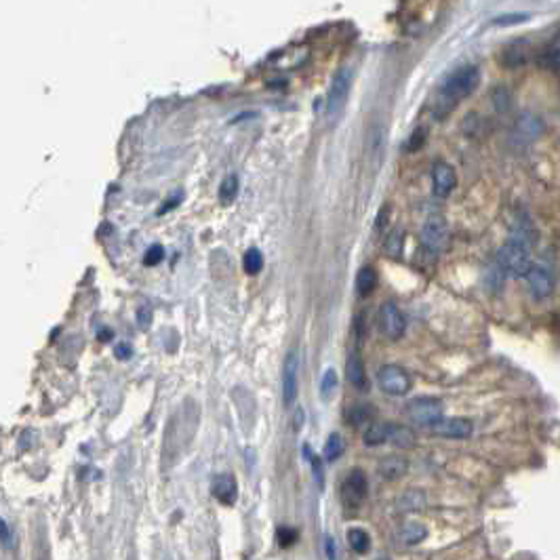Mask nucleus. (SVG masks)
<instances>
[{
	"instance_id": "obj_4",
	"label": "nucleus",
	"mask_w": 560,
	"mask_h": 560,
	"mask_svg": "<svg viewBox=\"0 0 560 560\" xmlns=\"http://www.w3.org/2000/svg\"><path fill=\"white\" fill-rule=\"evenodd\" d=\"M350 87H352V70L348 66H343L333 76V83H331V89L327 95V118L329 120H335L343 112L348 95H350Z\"/></svg>"
},
{
	"instance_id": "obj_9",
	"label": "nucleus",
	"mask_w": 560,
	"mask_h": 560,
	"mask_svg": "<svg viewBox=\"0 0 560 560\" xmlns=\"http://www.w3.org/2000/svg\"><path fill=\"white\" fill-rule=\"evenodd\" d=\"M377 383L390 396H403L411 390L409 373L403 371L400 367H394V365H388L377 373Z\"/></svg>"
},
{
	"instance_id": "obj_10",
	"label": "nucleus",
	"mask_w": 560,
	"mask_h": 560,
	"mask_svg": "<svg viewBox=\"0 0 560 560\" xmlns=\"http://www.w3.org/2000/svg\"><path fill=\"white\" fill-rule=\"evenodd\" d=\"M527 285H529V291L533 293L535 299H546L554 293L556 280H554V274L546 266L533 263L527 274Z\"/></svg>"
},
{
	"instance_id": "obj_21",
	"label": "nucleus",
	"mask_w": 560,
	"mask_h": 560,
	"mask_svg": "<svg viewBox=\"0 0 560 560\" xmlns=\"http://www.w3.org/2000/svg\"><path fill=\"white\" fill-rule=\"evenodd\" d=\"M373 417H375V409H373L371 405H354V407L348 411V419H350L352 426L369 423Z\"/></svg>"
},
{
	"instance_id": "obj_29",
	"label": "nucleus",
	"mask_w": 560,
	"mask_h": 560,
	"mask_svg": "<svg viewBox=\"0 0 560 560\" xmlns=\"http://www.w3.org/2000/svg\"><path fill=\"white\" fill-rule=\"evenodd\" d=\"M276 539H278V543L283 546V548H291L299 539V533L295 529H289V527H280L276 531Z\"/></svg>"
},
{
	"instance_id": "obj_33",
	"label": "nucleus",
	"mask_w": 560,
	"mask_h": 560,
	"mask_svg": "<svg viewBox=\"0 0 560 560\" xmlns=\"http://www.w3.org/2000/svg\"><path fill=\"white\" fill-rule=\"evenodd\" d=\"M423 143H426V129H415L413 135H411V139H409V143H407V150H409V152H415V150H419Z\"/></svg>"
},
{
	"instance_id": "obj_30",
	"label": "nucleus",
	"mask_w": 560,
	"mask_h": 560,
	"mask_svg": "<svg viewBox=\"0 0 560 560\" xmlns=\"http://www.w3.org/2000/svg\"><path fill=\"white\" fill-rule=\"evenodd\" d=\"M403 240H405V234L400 232V230H396L394 234H390V238H388V253L398 255L400 251H403Z\"/></svg>"
},
{
	"instance_id": "obj_37",
	"label": "nucleus",
	"mask_w": 560,
	"mask_h": 560,
	"mask_svg": "<svg viewBox=\"0 0 560 560\" xmlns=\"http://www.w3.org/2000/svg\"><path fill=\"white\" fill-rule=\"evenodd\" d=\"M150 316H152V312H150L148 308H141V310H139V327H141V329L148 327V318H150Z\"/></svg>"
},
{
	"instance_id": "obj_7",
	"label": "nucleus",
	"mask_w": 560,
	"mask_h": 560,
	"mask_svg": "<svg viewBox=\"0 0 560 560\" xmlns=\"http://www.w3.org/2000/svg\"><path fill=\"white\" fill-rule=\"evenodd\" d=\"M447 240H449L447 221L440 217V215H432L423 223V230H421V243H423V247L430 253H440V251L447 247Z\"/></svg>"
},
{
	"instance_id": "obj_32",
	"label": "nucleus",
	"mask_w": 560,
	"mask_h": 560,
	"mask_svg": "<svg viewBox=\"0 0 560 560\" xmlns=\"http://www.w3.org/2000/svg\"><path fill=\"white\" fill-rule=\"evenodd\" d=\"M163 257H165L163 247H160V245H154V247L148 249V253H146V257H143V263H146V266H156V263L163 261Z\"/></svg>"
},
{
	"instance_id": "obj_5",
	"label": "nucleus",
	"mask_w": 560,
	"mask_h": 560,
	"mask_svg": "<svg viewBox=\"0 0 560 560\" xmlns=\"http://www.w3.org/2000/svg\"><path fill=\"white\" fill-rule=\"evenodd\" d=\"M407 415L413 423L434 428L443 419V403L438 398H415L407 405Z\"/></svg>"
},
{
	"instance_id": "obj_38",
	"label": "nucleus",
	"mask_w": 560,
	"mask_h": 560,
	"mask_svg": "<svg viewBox=\"0 0 560 560\" xmlns=\"http://www.w3.org/2000/svg\"><path fill=\"white\" fill-rule=\"evenodd\" d=\"M301 426H303V411L297 409V413H295V430H299Z\"/></svg>"
},
{
	"instance_id": "obj_35",
	"label": "nucleus",
	"mask_w": 560,
	"mask_h": 560,
	"mask_svg": "<svg viewBox=\"0 0 560 560\" xmlns=\"http://www.w3.org/2000/svg\"><path fill=\"white\" fill-rule=\"evenodd\" d=\"M325 550H327V558L329 560H337V546H335V539L333 537H325Z\"/></svg>"
},
{
	"instance_id": "obj_20",
	"label": "nucleus",
	"mask_w": 560,
	"mask_h": 560,
	"mask_svg": "<svg viewBox=\"0 0 560 560\" xmlns=\"http://www.w3.org/2000/svg\"><path fill=\"white\" fill-rule=\"evenodd\" d=\"M348 543L356 554H367L371 550V537L363 529H350L348 531Z\"/></svg>"
},
{
	"instance_id": "obj_6",
	"label": "nucleus",
	"mask_w": 560,
	"mask_h": 560,
	"mask_svg": "<svg viewBox=\"0 0 560 560\" xmlns=\"http://www.w3.org/2000/svg\"><path fill=\"white\" fill-rule=\"evenodd\" d=\"M299 367H301V358L297 350H289L285 365H283V400L285 405L291 407L297 400L299 392Z\"/></svg>"
},
{
	"instance_id": "obj_40",
	"label": "nucleus",
	"mask_w": 560,
	"mask_h": 560,
	"mask_svg": "<svg viewBox=\"0 0 560 560\" xmlns=\"http://www.w3.org/2000/svg\"><path fill=\"white\" fill-rule=\"evenodd\" d=\"M558 72H560V68H558Z\"/></svg>"
},
{
	"instance_id": "obj_27",
	"label": "nucleus",
	"mask_w": 560,
	"mask_h": 560,
	"mask_svg": "<svg viewBox=\"0 0 560 560\" xmlns=\"http://www.w3.org/2000/svg\"><path fill=\"white\" fill-rule=\"evenodd\" d=\"M335 390H337V373H335V369H327L323 379H320V396L331 398Z\"/></svg>"
},
{
	"instance_id": "obj_25",
	"label": "nucleus",
	"mask_w": 560,
	"mask_h": 560,
	"mask_svg": "<svg viewBox=\"0 0 560 560\" xmlns=\"http://www.w3.org/2000/svg\"><path fill=\"white\" fill-rule=\"evenodd\" d=\"M243 266H245V272H247V274L255 276V274H259L261 268H263V255H261L257 249H249V251L245 253Z\"/></svg>"
},
{
	"instance_id": "obj_39",
	"label": "nucleus",
	"mask_w": 560,
	"mask_h": 560,
	"mask_svg": "<svg viewBox=\"0 0 560 560\" xmlns=\"http://www.w3.org/2000/svg\"><path fill=\"white\" fill-rule=\"evenodd\" d=\"M377 560H390V558H377Z\"/></svg>"
},
{
	"instance_id": "obj_31",
	"label": "nucleus",
	"mask_w": 560,
	"mask_h": 560,
	"mask_svg": "<svg viewBox=\"0 0 560 560\" xmlns=\"http://www.w3.org/2000/svg\"><path fill=\"white\" fill-rule=\"evenodd\" d=\"M527 19H529V15H525V13H512V15H501V17L493 19V26H516V23H523Z\"/></svg>"
},
{
	"instance_id": "obj_11",
	"label": "nucleus",
	"mask_w": 560,
	"mask_h": 560,
	"mask_svg": "<svg viewBox=\"0 0 560 560\" xmlns=\"http://www.w3.org/2000/svg\"><path fill=\"white\" fill-rule=\"evenodd\" d=\"M455 183H457V175H455V169L449 163H436L434 165V169H432V190H434V196L447 198L453 192Z\"/></svg>"
},
{
	"instance_id": "obj_3",
	"label": "nucleus",
	"mask_w": 560,
	"mask_h": 560,
	"mask_svg": "<svg viewBox=\"0 0 560 560\" xmlns=\"http://www.w3.org/2000/svg\"><path fill=\"white\" fill-rule=\"evenodd\" d=\"M369 495V480L367 474L363 470H352L339 487V497L343 508L348 510H358L360 506L365 503Z\"/></svg>"
},
{
	"instance_id": "obj_1",
	"label": "nucleus",
	"mask_w": 560,
	"mask_h": 560,
	"mask_svg": "<svg viewBox=\"0 0 560 560\" xmlns=\"http://www.w3.org/2000/svg\"><path fill=\"white\" fill-rule=\"evenodd\" d=\"M478 83H480V70L476 66H461L445 80L443 87H440L438 106L443 108V112H449L461 99H466L470 93H474Z\"/></svg>"
},
{
	"instance_id": "obj_28",
	"label": "nucleus",
	"mask_w": 560,
	"mask_h": 560,
	"mask_svg": "<svg viewBox=\"0 0 560 560\" xmlns=\"http://www.w3.org/2000/svg\"><path fill=\"white\" fill-rule=\"evenodd\" d=\"M303 455H306V459L310 461V466H312V470H314V476H316V480H318V485L323 487V485H325V470H323V461L318 459V455H314V453H312V449H310L308 445H303Z\"/></svg>"
},
{
	"instance_id": "obj_18",
	"label": "nucleus",
	"mask_w": 560,
	"mask_h": 560,
	"mask_svg": "<svg viewBox=\"0 0 560 560\" xmlns=\"http://www.w3.org/2000/svg\"><path fill=\"white\" fill-rule=\"evenodd\" d=\"M390 432H392V423H371L369 430L365 432V445L379 447L383 443H390Z\"/></svg>"
},
{
	"instance_id": "obj_24",
	"label": "nucleus",
	"mask_w": 560,
	"mask_h": 560,
	"mask_svg": "<svg viewBox=\"0 0 560 560\" xmlns=\"http://www.w3.org/2000/svg\"><path fill=\"white\" fill-rule=\"evenodd\" d=\"M343 451H346V443H343V438H341V434H331L329 438H327V443H325V459L327 461H335V459H339L341 455H343Z\"/></svg>"
},
{
	"instance_id": "obj_12",
	"label": "nucleus",
	"mask_w": 560,
	"mask_h": 560,
	"mask_svg": "<svg viewBox=\"0 0 560 560\" xmlns=\"http://www.w3.org/2000/svg\"><path fill=\"white\" fill-rule=\"evenodd\" d=\"M434 434L438 436H445V438H457V440H463V438H470L472 432H474V426L470 419L466 417H443L434 428H432Z\"/></svg>"
},
{
	"instance_id": "obj_2",
	"label": "nucleus",
	"mask_w": 560,
	"mask_h": 560,
	"mask_svg": "<svg viewBox=\"0 0 560 560\" xmlns=\"http://www.w3.org/2000/svg\"><path fill=\"white\" fill-rule=\"evenodd\" d=\"M497 263L506 276L512 278H527L533 261H531V245L520 238H510L497 253Z\"/></svg>"
},
{
	"instance_id": "obj_19",
	"label": "nucleus",
	"mask_w": 560,
	"mask_h": 560,
	"mask_svg": "<svg viewBox=\"0 0 560 560\" xmlns=\"http://www.w3.org/2000/svg\"><path fill=\"white\" fill-rule=\"evenodd\" d=\"M390 443L400 447V449H411V447H415V434H413V430H409L405 426H394L392 423Z\"/></svg>"
},
{
	"instance_id": "obj_17",
	"label": "nucleus",
	"mask_w": 560,
	"mask_h": 560,
	"mask_svg": "<svg viewBox=\"0 0 560 560\" xmlns=\"http://www.w3.org/2000/svg\"><path fill=\"white\" fill-rule=\"evenodd\" d=\"M407 468H409V463H407V459H403V457H386V459L379 463V474H381V478H386V480H396V478H400V476H405V474H407Z\"/></svg>"
},
{
	"instance_id": "obj_16",
	"label": "nucleus",
	"mask_w": 560,
	"mask_h": 560,
	"mask_svg": "<svg viewBox=\"0 0 560 560\" xmlns=\"http://www.w3.org/2000/svg\"><path fill=\"white\" fill-rule=\"evenodd\" d=\"M377 287V272L371 266L360 268L358 276H356V293L360 297H369Z\"/></svg>"
},
{
	"instance_id": "obj_23",
	"label": "nucleus",
	"mask_w": 560,
	"mask_h": 560,
	"mask_svg": "<svg viewBox=\"0 0 560 560\" xmlns=\"http://www.w3.org/2000/svg\"><path fill=\"white\" fill-rule=\"evenodd\" d=\"M426 535H428V529H426L421 523H407V525L403 527V531H400V537H403V541L409 543V546L423 541Z\"/></svg>"
},
{
	"instance_id": "obj_8",
	"label": "nucleus",
	"mask_w": 560,
	"mask_h": 560,
	"mask_svg": "<svg viewBox=\"0 0 560 560\" xmlns=\"http://www.w3.org/2000/svg\"><path fill=\"white\" fill-rule=\"evenodd\" d=\"M377 323H379V331H381L386 337H390V339L403 337L405 327H407L403 312L398 310V306H396L394 301H386V303L379 308Z\"/></svg>"
},
{
	"instance_id": "obj_15",
	"label": "nucleus",
	"mask_w": 560,
	"mask_h": 560,
	"mask_svg": "<svg viewBox=\"0 0 560 560\" xmlns=\"http://www.w3.org/2000/svg\"><path fill=\"white\" fill-rule=\"evenodd\" d=\"M346 373H348V381H350L354 388H358V390H365V388H367V371H365V363H363V358H360L356 352L350 354V358H348Z\"/></svg>"
},
{
	"instance_id": "obj_22",
	"label": "nucleus",
	"mask_w": 560,
	"mask_h": 560,
	"mask_svg": "<svg viewBox=\"0 0 560 560\" xmlns=\"http://www.w3.org/2000/svg\"><path fill=\"white\" fill-rule=\"evenodd\" d=\"M527 59H529V57H527V49H525V45L520 47V43L510 45V47L503 51V63H506L508 68H518V66H523Z\"/></svg>"
},
{
	"instance_id": "obj_34",
	"label": "nucleus",
	"mask_w": 560,
	"mask_h": 560,
	"mask_svg": "<svg viewBox=\"0 0 560 560\" xmlns=\"http://www.w3.org/2000/svg\"><path fill=\"white\" fill-rule=\"evenodd\" d=\"M0 537H3V546L5 548H11L13 546V535H11V529H9L7 520H3V523H0Z\"/></svg>"
},
{
	"instance_id": "obj_13",
	"label": "nucleus",
	"mask_w": 560,
	"mask_h": 560,
	"mask_svg": "<svg viewBox=\"0 0 560 560\" xmlns=\"http://www.w3.org/2000/svg\"><path fill=\"white\" fill-rule=\"evenodd\" d=\"M211 491H213V497L223 506H234L238 499V485H236V478L232 474L215 476Z\"/></svg>"
},
{
	"instance_id": "obj_26",
	"label": "nucleus",
	"mask_w": 560,
	"mask_h": 560,
	"mask_svg": "<svg viewBox=\"0 0 560 560\" xmlns=\"http://www.w3.org/2000/svg\"><path fill=\"white\" fill-rule=\"evenodd\" d=\"M236 194H238V177L228 175L219 186V198L223 200V203H232V200L236 198Z\"/></svg>"
},
{
	"instance_id": "obj_14",
	"label": "nucleus",
	"mask_w": 560,
	"mask_h": 560,
	"mask_svg": "<svg viewBox=\"0 0 560 560\" xmlns=\"http://www.w3.org/2000/svg\"><path fill=\"white\" fill-rule=\"evenodd\" d=\"M543 131V123L533 116V114H523L518 118V123L514 127V137L520 141V143H529L533 139H537Z\"/></svg>"
},
{
	"instance_id": "obj_36",
	"label": "nucleus",
	"mask_w": 560,
	"mask_h": 560,
	"mask_svg": "<svg viewBox=\"0 0 560 560\" xmlns=\"http://www.w3.org/2000/svg\"><path fill=\"white\" fill-rule=\"evenodd\" d=\"M116 356H118V358H123V360H127V358L131 356V348H129L127 343H120V346L116 348Z\"/></svg>"
}]
</instances>
